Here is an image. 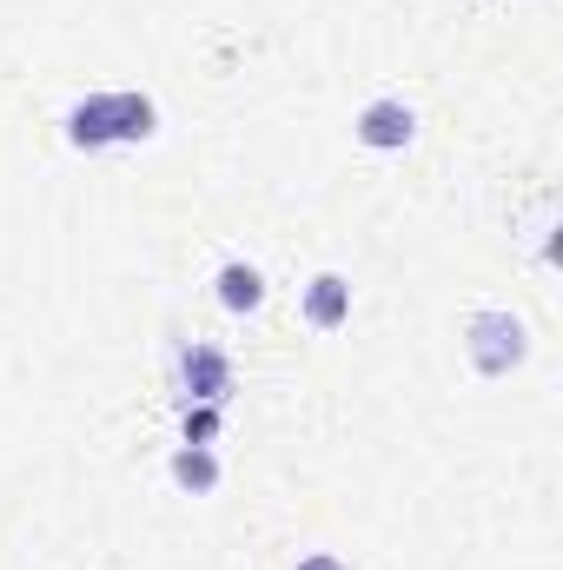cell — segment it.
<instances>
[{
  "label": "cell",
  "instance_id": "cell-1",
  "mask_svg": "<svg viewBox=\"0 0 563 570\" xmlns=\"http://www.w3.org/2000/svg\"><path fill=\"white\" fill-rule=\"evenodd\" d=\"M159 114L146 94H87L67 107V140L100 153V146H134V140H152Z\"/></svg>",
  "mask_w": 563,
  "mask_h": 570
},
{
  "label": "cell",
  "instance_id": "cell-2",
  "mask_svg": "<svg viewBox=\"0 0 563 570\" xmlns=\"http://www.w3.org/2000/svg\"><path fill=\"white\" fill-rule=\"evenodd\" d=\"M464 352H471V365H477L484 379H504V372H517V365L531 358V332H524L517 312H477Z\"/></svg>",
  "mask_w": 563,
  "mask_h": 570
},
{
  "label": "cell",
  "instance_id": "cell-3",
  "mask_svg": "<svg viewBox=\"0 0 563 570\" xmlns=\"http://www.w3.org/2000/svg\"><path fill=\"white\" fill-rule=\"evenodd\" d=\"M179 399L186 405H226V392H233V358L219 352V345H179Z\"/></svg>",
  "mask_w": 563,
  "mask_h": 570
},
{
  "label": "cell",
  "instance_id": "cell-4",
  "mask_svg": "<svg viewBox=\"0 0 563 570\" xmlns=\"http://www.w3.org/2000/svg\"><path fill=\"white\" fill-rule=\"evenodd\" d=\"M412 134H418V114L405 100H372L358 114V140L372 146V153H398V146H412Z\"/></svg>",
  "mask_w": 563,
  "mask_h": 570
},
{
  "label": "cell",
  "instance_id": "cell-5",
  "mask_svg": "<svg viewBox=\"0 0 563 570\" xmlns=\"http://www.w3.org/2000/svg\"><path fill=\"white\" fill-rule=\"evenodd\" d=\"M352 318V279H338V273H318V279L305 285V325H318V332H338Z\"/></svg>",
  "mask_w": 563,
  "mask_h": 570
},
{
  "label": "cell",
  "instance_id": "cell-6",
  "mask_svg": "<svg viewBox=\"0 0 563 570\" xmlns=\"http://www.w3.org/2000/svg\"><path fill=\"white\" fill-rule=\"evenodd\" d=\"M213 292H219L226 312H259V305H266V273L246 266V259H226L219 279H213Z\"/></svg>",
  "mask_w": 563,
  "mask_h": 570
},
{
  "label": "cell",
  "instance_id": "cell-7",
  "mask_svg": "<svg viewBox=\"0 0 563 570\" xmlns=\"http://www.w3.org/2000/svg\"><path fill=\"white\" fill-rule=\"evenodd\" d=\"M172 484L192 491V498H206V491L219 484V458H213V444H179V451H172Z\"/></svg>",
  "mask_w": 563,
  "mask_h": 570
},
{
  "label": "cell",
  "instance_id": "cell-8",
  "mask_svg": "<svg viewBox=\"0 0 563 570\" xmlns=\"http://www.w3.org/2000/svg\"><path fill=\"white\" fill-rule=\"evenodd\" d=\"M186 444H213L219 438V405H186Z\"/></svg>",
  "mask_w": 563,
  "mask_h": 570
},
{
  "label": "cell",
  "instance_id": "cell-9",
  "mask_svg": "<svg viewBox=\"0 0 563 570\" xmlns=\"http://www.w3.org/2000/svg\"><path fill=\"white\" fill-rule=\"evenodd\" d=\"M298 570H345V564H338L332 551H312V558H305V564H298Z\"/></svg>",
  "mask_w": 563,
  "mask_h": 570
}]
</instances>
